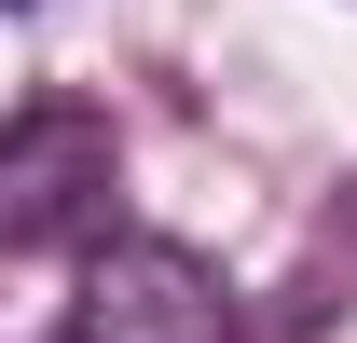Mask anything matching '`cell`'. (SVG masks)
Here are the masks:
<instances>
[{"label": "cell", "mask_w": 357, "mask_h": 343, "mask_svg": "<svg viewBox=\"0 0 357 343\" xmlns=\"http://www.w3.org/2000/svg\"><path fill=\"white\" fill-rule=\"evenodd\" d=\"M55 343H248V330H234V289L206 247L110 234V247H83V289H69Z\"/></svg>", "instance_id": "6da1fadb"}, {"label": "cell", "mask_w": 357, "mask_h": 343, "mask_svg": "<svg viewBox=\"0 0 357 343\" xmlns=\"http://www.w3.org/2000/svg\"><path fill=\"white\" fill-rule=\"evenodd\" d=\"M110 178H124V137L96 110H28L0 137V247L14 261L110 247Z\"/></svg>", "instance_id": "7a4b0ae2"}]
</instances>
